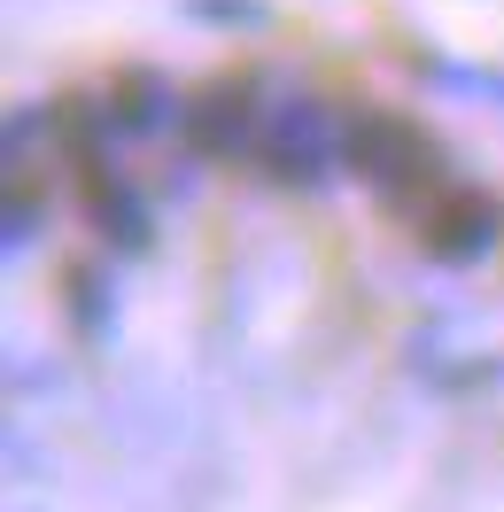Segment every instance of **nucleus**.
I'll return each mask as SVG.
<instances>
[{
	"label": "nucleus",
	"mask_w": 504,
	"mask_h": 512,
	"mask_svg": "<svg viewBox=\"0 0 504 512\" xmlns=\"http://www.w3.org/2000/svg\"><path fill=\"white\" fill-rule=\"evenodd\" d=\"M342 163L365 179V187H380L388 202H404V210H419L435 187H450V179H442V163H435V140L411 125V117H388V109L349 117Z\"/></svg>",
	"instance_id": "1"
},
{
	"label": "nucleus",
	"mask_w": 504,
	"mask_h": 512,
	"mask_svg": "<svg viewBox=\"0 0 504 512\" xmlns=\"http://www.w3.org/2000/svg\"><path fill=\"white\" fill-rule=\"evenodd\" d=\"M497 194H481V187H435L419 210H411V233H419V249L442 256V264H473V256L497 241Z\"/></svg>",
	"instance_id": "2"
},
{
	"label": "nucleus",
	"mask_w": 504,
	"mask_h": 512,
	"mask_svg": "<svg viewBox=\"0 0 504 512\" xmlns=\"http://www.w3.org/2000/svg\"><path fill=\"white\" fill-rule=\"evenodd\" d=\"M256 163H264L280 187H318V179L342 163V140H334V125L318 117L311 101H295V109H280V117H264Z\"/></svg>",
	"instance_id": "3"
}]
</instances>
